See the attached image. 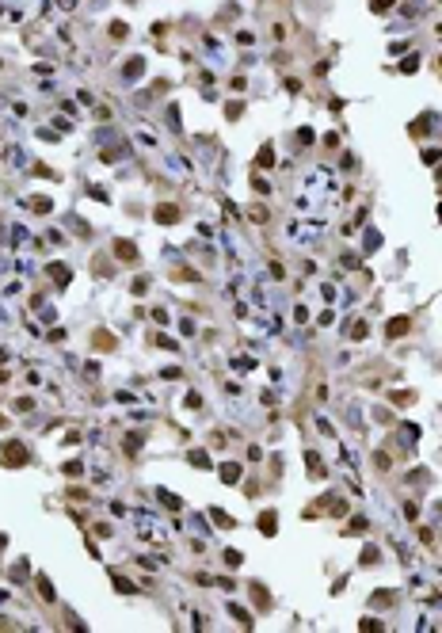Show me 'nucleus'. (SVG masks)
I'll return each instance as SVG.
<instances>
[{
    "mask_svg": "<svg viewBox=\"0 0 442 633\" xmlns=\"http://www.w3.org/2000/svg\"><path fill=\"white\" fill-rule=\"evenodd\" d=\"M0 454H4V458H0L4 466H23V462H27V450L19 446V442H4V450H0Z\"/></svg>",
    "mask_w": 442,
    "mask_h": 633,
    "instance_id": "obj_1",
    "label": "nucleus"
},
{
    "mask_svg": "<svg viewBox=\"0 0 442 633\" xmlns=\"http://www.w3.org/2000/svg\"><path fill=\"white\" fill-rule=\"evenodd\" d=\"M175 217H179L175 206H160V210H156V221H175Z\"/></svg>",
    "mask_w": 442,
    "mask_h": 633,
    "instance_id": "obj_3",
    "label": "nucleus"
},
{
    "mask_svg": "<svg viewBox=\"0 0 442 633\" xmlns=\"http://www.w3.org/2000/svg\"><path fill=\"white\" fill-rule=\"evenodd\" d=\"M263 534H275V511H263V523H260Z\"/></svg>",
    "mask_w": 442,
    "mask_h": 633,
    "instance_id": "obj_4",
    "label": "nucleus"
},
{
    "mask_svg": "<svg viewBox=\"0 0 442 633\" xmlns=\"http://www.w3.org/2000/svg\"><path fill=\"white\" fill-rule=\"evenodd\" d=\"M408 324H412L408 317H397V321H389V336H393V339H400V332H408Z\"/></svg>",
    "mask_w": 442,
    "mask_h": 633,
    "instance_id": "obj_2",
    "label": "nucleus"
}]
</instances>
